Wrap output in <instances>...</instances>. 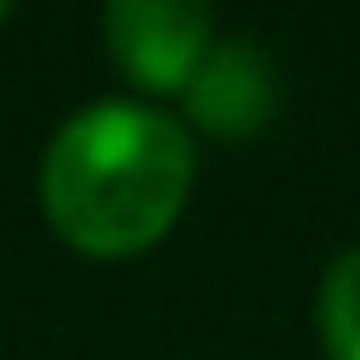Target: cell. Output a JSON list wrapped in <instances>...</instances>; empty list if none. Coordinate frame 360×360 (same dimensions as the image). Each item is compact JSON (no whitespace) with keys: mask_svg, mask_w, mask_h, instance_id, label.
I'll return each mask as SVG.
<instances>
[{"mask_svg":"<svg viewBox=\"0 0 360 360\" xmlns=\"http://www.w3.org/2000/svg\"><path fill=\"white\" fill-rule=\"evenodd\" d=\"M315 326L332 360H360V248L338 253L315 292Z\"/></svg>","mask_w":360,"mask_h":360,"instance_id":"cell-4","label":"cell"},{"mask_svg":"<svg viewBox=\"0 0 360 360\" xmlns=\"http://www.w3.org/2000/svg\"><path fill=\"white\" fill-rule=\"evenodd\" d=\"M191 191V135L146 101L73 112L39 163V202L62 242L124 259L169 236Z\"/></svg>","mask_w":360,"mask_h":360,"instance_id":"cell-1","label":"cell"},{"mask_svg":"<svg viewBox=\"0 0 360 360\" xmlns=\"http://www.w3.org/2000/svg\"><path fill=\"white\" fill-rule=\"evenodd\" d=\"M101 28L124 79L158 96L186 90L214 45V11L197 0H112Z\"/></svg>","mask_w":360,"mask_h":360,"instance_id":"cell-2","label":"cell"},{"mask_svg":"<svg viewBox=\"0 0 360 360\" xmlns=\"http://www.w3.org/2000/svg\"><path fill=\"white\" fill-rule=\"evenodd\" d=\"M6 17H11V6H6V0H0V22H6Z\"/></svg>","mask_w":360,"mask_h":360,"instance_id":"cell-5","label":"cell"},{"mask_svg":"<svg viewBox=\"0 0 360 360\" xmlns=\"http://www.w3.org/2000/svg\"><path fill=\"white\" fill-rule=\"evenodd\" d=\"M281 107V73L270 62V51L248 34L214 39L202 68L186 84V112L202 135L214 141H248L259 135Z\"/></svg>","mask_w":360,"mask_h":360,"instance_id":"cell-3","label":"cell"}]
</instances>
